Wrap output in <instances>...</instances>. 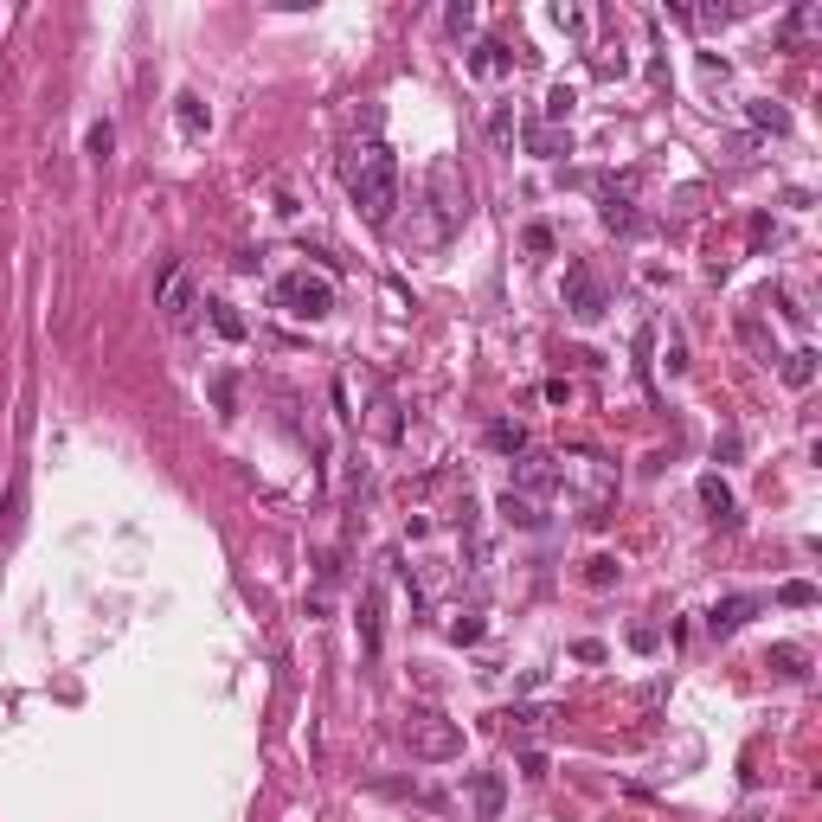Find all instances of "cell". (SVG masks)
<instances>
[{"label":"cell","mask_w":822,"mask_h":822,"mask_svg":"<svg viewBox=\"0 0 822 822\" xmlns=\"http://www.w3.org/2000/svg\"><path fill=\"white\" fill-rule=\"evenodd\" d=\"M379 617H386V591L367 585V598H360V643H367V656L379 649Z\"/></svg>","instance_id":"12"},{"label":"cell","mask_w":822,"mask_h":822,"mask_svg":"<svg viewBox=\"0 0 822 822\" xmlns=\"http://www.w3.org/2000/svg\"><path fill=\"white\" fill-rule=\"evenodd\" d=\"M347 193H354V206L367 212V225H392V206H399V161H392L386 142L354 148V161H347Z\"/></svg>","instance_id":"1"},{"label":"cell","mask_w":822,"mask_h":822,"mask_svg":"<svg viewBox=\"0 0 822 822\" xmlns=\"http://www.w3.org/2000/svg\"><path fill=\"white\" fill-rule=\"evenodd\" d=\"M745 116H752V129L790 135V110H784V103H771V97H752V103H745Z\"/></svg>","instance_id":"15"},{"label":"cell","mask_w":822,"mask_h":822,"mask_svg":"<svg viewBox=\"0 0 822 822\" xmlns=\"http://www.w3.org/2000/svg\"><path fill=\"white\" fill-rule=\"evenodd\" d=\"M206 309H212V328H219L225 341H245V315H238L232 302H206Z\"/></svg>","instance_id":"22"},{"label":"cell","mask_w":822,"mask_h":822,"mask_svg":"<svg viewBox=\"0 0 822 822\" xmlns=\"http://www.w3.org/2000/svg\"><path fill=\"white\" fill-rule=\"evenodd\" d=\"M617 572H623V566H617L611 553H598V559H591V566H585V578H591V585H598V591H604V585H617Z\"/></svg>","instance_id":"26"},{"label":"cell","mask_w":822,"mask_h":822,"mask_svg":"<svg viewBox=\"0 0 822 822\" xmlns=\"http://www.w3.org/2000/svg\"><path fill=\"white\" fill-rule=\"evenodd\" d=\"M816 26H822V7H816V0H803V7L784 20V33H778V39H784V45H803V39L816 33Z\"/></svg>","instance_id":"17"},{"label":"cell","mask_w":822,"mask_h":822,"mask_svg":"<svg viewBox=\"0 0 822 822\" xmlns=\"http://www.w3.org/2000/svg\"><path fill=\"white\" fill-rule=\"evenodd\" d=\"M444 20H450V33H463V26H476V7H469V0H456Z\"/></svg>","instance_id":"32"},{"label":"cell","mask_w":822,"mask_h":822,"mask_svg":"<svg viewBox=\"0 0 822 822\" xmlns=\"http://www.w3.org/2000/svg\"><path fill=\"white\" fill-rule=\"evenodd\" d=\"M572 103H578V90H572V84H553V90H546V116H553V123H566Z\"/></svg>","instance_id":"25"},{"label":"cell","mask_w":822,"mask_h":822,"mask_svg":"<svg viewBox=\"0 0 822 822\" xmlns=\"http://www.w3.org/2000/svg\"><path fill=\"white\" fill-rule=\"evenodd\" d=\"M489 135H495L501 148H508V135H514V116H508V110H495V116H489Z\"/></svg>","instance_id":"33"},{"label":"cell","mask_w":822,"mask_h":822,"mask_svg":"<svg viewBox=\"0 0 822 822\" xmlns=\"http://www.w3.org/2000/svg\"><path fill=\"white\" fill-rule=\"evenodd\" d=\"M540 720H546V713H534V707H514V713H501V733H508V739L521 733V739H527V733H534Z\"/></svg>","instance_id":"24"},{"label":"cell","mask_w":822,"mask_h":822,"mask_svg":"<svg viewBox=\"0 0 822 822\" xmlns=\"http://www.w3.org/2000/svg\"><path fill=\"white\" fill-rule=\"evenodd\" d=\"M521 778H546V758L540 752H521Z\"/></svg>","instance_id":"36"},{"label":"cell","mask_w":822,"mask_h":822,"mask_svg":"<svg viewBox=\"0 0 822 822\" xmlns=\"http://www.w3.org/2000/svg\"><path fill=\"white\" fill-rule=\"evenodd\" d=\"M598 219L611 225V232H636V206H630V180H598Z\"/></svg>","instance_id":"7"},{"label":"cell","mask_w":822,"mask_h":822,"mask_svg":"<svg viewBox=\"0 0 822 822\" xmlns=\"http://www.w3.org/2000/svg\"><path fill=\"white\" fill-rule=\"evenodd\" d=\"M174 123H180V135H193V142H200V135L212 129V110H206V103H200V97H193V90H187V97L174 103Z\"/></svg>","instance_id":"14"},{"label":"cell","mask_w":822,"mask_h":822,"mask_svg":"<svg viewBox=\"0 0 822 822\" xmlns=\"http://www.w3.org/2000/svg\"><path fill=\"white\" fill-rule=\"evenodd\" d=\"M630 649H643V656H649V649H656V630H649V623H636V630H630Z\"/></svg>","instance_id":"35"},{"label":"cell","mask_w":822,"mask_h":822,"mask_svg":"<svg viewBox=\"0 0 822 822\" xmlns=\"http://www.w3.org/2000/svg\"><path fill=\"white\" fill-rule=\"evenodd\" d=\"M527 148H534V155H572V135L566 129H553V123H527Z\"/></svg>","instance_id":"13"},{"label":"cell","mask_w":822,"mask_h":822,"mask_svg":"<svg viewBox=\"0 0 822 822\" xmlns=\"http://www.w3.org/2000/svg\"><path fill=\"white\" fill-rule=\"evenodd\" d=\"M778 373H784L790 392H810V386H816V354H810V347H797V354H778Z\"/></svg>","instance_id":"11"},{"label":"cell","mask_w":822,"mask_h":822,"mask_svg":"<svg viewBox=\"0 0 822 822\" xmlns=\"http://www.w3.org/2000/svg\"><path fill=\"white\" fill-rule=\"evenodd\" d=\"M501 521L508 527H546V514H540V501H527V495H501Z\"/></svg>","instance_id":"16"},{"label":"cell","mask_w":822,"mask_h":822,"mask_svg":"<svg viewBox=\"0 0 822 822\" xmlns=\"http://www.w3.org/2000/svg\"><path fill=\"white\" fill-rule=\"evenodd\" d=\"M450 643H482V617H476V611L456 617V623H450Z\"/></svg>","instance_id":"28"},{"label":"cell","mask_w":822,"mask_h":822,"mask_svg":"<svg viewBox=\"0 0 822 822\" xmlns=\"http://www.w3.org/2000/svg\"><path fill=\"white\" fill-rule=\"evenodd\" d=\"M553 20L566 26V33H585V13H578V7H553Z\"/></svg>","instance_id":"34"},{"label":"cell","mask_w":822,"mask_h":822,"mask_svg":"<svg viewBox=\"0 0 822 822\" xmlns=\"http://www.w3.org/2000/svg\"><path fill=\"white\" fill-rule=\"evenodd\" d=\"M212 405H219V418H232L238 392H232V373H212Z\"/></svg>","instance_id":"27"},{"label":"cell","mask_w":822,"mask_h":822,"mask_svg":"<svg viewBox=\"0 0 822 822\" xmlns=\"http://www.w3.org/2000/svg\"><path fill=\"white\" fill-rule=\"evenodd\" d=\"M20 508H26V482L7 489V534H20Z\"/></svg>","instance_id":"30"},{"label":"cell","mask_w":822,"mask_h":822,"mask_svg":"<svg viewBox=\"0 0 822 822\" xmlns=\"http://www.w3.org/2000/svg\"><path fill=\"white\" fill-rule=\"evenodd\" d=\"M700 501H707L713 521H733V489H726L720 476H700Z\"/></svg>","instance_id":"18"},{"label":"cell","mask_w":822,"mask_h":822,"mask_svg":"<svg viewBox=\"0 0 822 822\" xmlns=\"http://www.w3.org/2000/svg\"><path fill=\"white\" fill-rule=\"evenodd\" d=\"M778 604H784V611H810L816 585H810V578H790V585H778Z\"/></svg>","instance_id":"23"},{"label":"cell","mask_w":822,"mask_h":822,"mask_svg":"<svg viewBox=\"0 0 822 822\" xmlns=\"http://www.w3.org/2000/svg\"><path fill=\"white\" fill-rule=\"evenodd\" d=\"M527 251H534V257H553V232H546V225H527Z\"/></svg>","instance_id":"31"},{"label":"cell","mask_w":822,"mask_h":822,"mask_svg":"<svg viewBox=\"0 0 822 822\" xmlns=\"http://www.w3.org/2000/svg\"><path fill=\"white\" fill-rule=\"evenodd\" d=\"M771 668H778V675H790V681H803V675H810V649L778 643V649H771Z\"/></svg>","instance_id":"19"},{"label":"cell","mask_w":822,"mask_h":822,"mask_svg":"<svg viewBox=\"0 0 822 822\" xmlns=\"http://www.w3.org/2000/svg\"><path fill=\"white\" fill-rule=\"evenodd\" d=\"M501 778L495 771H469V803H476V822H501Z\"/></svg>","instance_id":"10"},{"label":"cell","mask_w":822,"mask_h":822,"mask_svg":"<svg viewBox=\"0 0 822 822\" xmlns=\"http://www.w3.org/2000/svg\"><path fill=\"white\" fill-rule=\"evenodd\" d=\"M514 58H508V45H476V58H469V71L476 78H495V71H508Z\"/></svg>","instance_id":"21"},{"label":"cell","mask_w":822,"mask_h":822,"mask_svg":"<svg viewBox=\"0 0 822 822\" xmlns=\"http://www.w3.org/2000/svg\"><path fill=\"white\" fill-rule=\"evenodd\" d=\"M566 309H572V322H598V315L611 309V296H604V283H598V270H591V264H572L566 270Z\"/></svg>","instance_id":"6"},{"label":"cell","mask_w":822,"mask_h":822,"mask_svg":"<svg viewBox=\"0 0 822 822\" xmlns=\"http://www.w3.org/2000/svg\"><path fill=\"white\" fill-rule=\"evenodd\" d=\"M424 193H431V238L444 245V238L456 232V225L469 219V187H463V174H456V161L450 155H437L431 161V174H424Z\"/></svg>","instance_id":"2"},{"label":"cell","mask_w":822,"mask_h":822,"mask_svg":"<svg viewBox=\"0 0 822 822\" xmlns=\"http://www.w3.org/2000/svg\"><path fill=\"white\" fill-rule=\"evenodd\" d=\"M155 302H161V309L180 322V315L193 309V277H187L180 264H167V270H161V289H155Z\"/></svg>","instance_id":"9"},{"label":"cell","mask_w":822,"mask_h":822,"mask_svg":"<svg viewBox=\"0 0 822 822\" xmlns=\"http://www.w3.org/2000/svg\"><path fill=\"white\" fill-rule=\"evenodd\" d=\"M405 745H411V758H424V765H450V758H463V726L444 720V713H411Z\"/></svg>","instance_id":"3"},{"label":"cell","mask_w":822,"mask_h":822,"mask_svg":"<svg viewBox=\"0 0 822 822\" xmlns=\"http://www.w3.org/2000/svg\"><path fill=\"white\" fill-rule=\"evenodd\" d=\"M559 482H566V469H559L546 450H521V456H514V495L540 501V495H553Z\"/></svg>","instance_id":"5"},{"label":"cell","mask_w":822,"mask_h":822,"mask_svg":"<svg viewBox=\"0 0 822 822\" xmlns=\"http://www.w3.org/2000/svg\"><path fill=\"white\" fill-rule=\"evenodd\" d=\"M110 148H116V129H110V123H90V155L110 161Z\"/></svg>","instance_id":"29"},{"label":"cell","mask_w":822,"mask_h":822,"mask_svg":"<svg viewBox=\"0 0 822 822\" xmlns=\"http://www.w3.org/2000/svg\"><path fill=\"white\" fill-rule=\"evenodd\" d=\"M758 611H765V598H752V591H739V598H720V604H713V617H707V630H713V636H733L739 623H752Z\"/></svg>","instance_id":"8"},{"label":"cell","mask_w":822,"mask_h":822,"mask_svg":"<svg viewBox=\"0 0 822 822\" xmlns=\"http://www.w3.org/2000/svg\"><path fill=\"white\" fill-rule=\"evenodd\" d=\"M489 444H495L501 456H521V450H527V431H521L514 418H495V424H489Z\"/></svg>","instance_id":"20"},{"label":"cell","mask_w":822,"mask_h":822,"mask_svg":"<svg viewBox=\"0 0 822 822\" xmlns=\"http://www.w3.org/2000/svg\"><path fill=\"white\" fill-rule=\"evenodd\" d=\"M277 302L289 315H302V322H322V315L334 309V289L322 277H309V270H289V277L277 283Z\"/></svg>","instance_id":"4"}]
</instances>
